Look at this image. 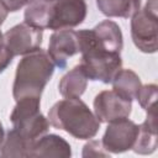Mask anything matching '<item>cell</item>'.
<instances>
[{
	"instance_id": "obj_1",
	"label": "cell",
	"mask_w": 158,
	"mask_h": 158,
	"mask_svg": "<svg viewBox=\"0 0 158 158\" xmlns=\"http://www.w3.org/2000/svg\"><path fill=\"white\" fill-rule=\"evenodd\" d=\"M85 0H35L25 10V22L41 30H64L79 26L86 17Z\"/></svg>"
},
{
	"instance_id": "obj_2",
	"label": "cell",
	"mask_w": 158,
	"mask_h": 158,
	"mask_svg": "<svg viewBox=\"0 0 158 158\" xmlns=\"http://www.w3.org/2000/svg\"><path fill=\"white\" fill-rule=\"evenodd\" d=\"M48 121L54 128L78 139H90L100 130V121L80 98L56 102L48 111Z\"/></svg>"
},
{
	"instance_id": "obj_3",
	"label": "cell",
	"mask_w": 158,
	"mask_h": 158,
	"mask_svg": "<svg viewBox=\"0 0 158 158\" xmlns=\"http://www.w3.org/2000/svg\"><path fill=\"white\" fill-rule=\"evenodd\" d=\"M54 63L43 49L23 56L19 62L12 85V95L17 101L23 98L41 99L42 91L54 73Z\"/></svg>"
},
{
	"instance_id": "obj_4",
	"label": "cell",
	"mask_w": 158,
	"mask_h": 158,
	"mask_svg": "<svg viewBox=\"0 0 158 158\" xmlns=\"http://www.w3.org/2000/svg\"><path fill=\"white\" fill-rule=\"evenodd\" d=\"M81 60L79 63L89 80L109 84L122 67V58L118 53H110L93 43L90 30L77 31Z\"/></svg>"
},
{
	"instance_id": "obj_5",
	"label": "cell",
	"mask_w": 158,
	"mask_h": 158,
	"mask_svg": "<svg viewBox=\"0 0 158 158\" xmlns=\"http://www.w3.org/2000/svg\"><path fill=\"white\" fill-rule=\"evenodd\" d=\"M41 99L23 98L16 101L10 115L14 128L30 141H36L48 132L49 121L40 110Z\"/></svg>"
},
{
	"instance_id": "obj_6",
	"label": "cell",
	"mask_w": 158,
	"mask_h": 158,
	"mask_svg": "<svg viewBox=\"0 0 158 158\" xmlns=\"http://www.w3.org/2000/svg\"><path fill=\"white\" fill-rule=\"evenodd\" d=\"M157 12V0H148L143 9L131 16V37L135 46L143 53H156L158 49Z\"/></svg>"
},
{
	"instance_id": "obj_7",
	"label": "cell",
	"mask_w": 158,
	"mask_h": 158,
	"mask_svg": "<svg viewBox=\"0 0 158 158\" xmlns=\"http://www.w3.org/2000/svg\"><path fill=\"white\" fill-rule=\"evenodd\" d=\"M139 125L128 117L118 118L109 122L101 143L109 153H123L132 149L137 139Z\"/></svg>"
},
{
	"instance_id": "obj_8",
	"label": "cell",
	"mask_w": 158,
	"mask_h": 158,
	"mask_svg": "<svg viewBox=\"0 0 158 158\" xmlns=\"http://www.w3.org/2000/svg\"><path fill=\"white\" fill-rule=\"evenodd\" d=\"M43 30L27 22L19 23L4 33V41L12 56H26L41 48Z\"/></svg>"
},
{
	"instance_id": "obj_9",
	"label": "cell",
	"mask_w": 158,
	"mask_h": 158,
	"mask_svg": "<svg viewBox=\"0 0 158 158\" xmlns=\"http://www.w3.org/2000/svg\"><path fill=\"white\" fill-rule=\"evenodd\" d=\"M132 111V100L112 90H102L94 99V114L101 122L128 117Z\"/></svg>"
},
{
	"instance_id": "obj_10",
	"label": "cell",
	"mask_w": 158,
	"mask_h": 158,
	"mask_svg": "<svg viewBox=\"0 0 158 158\" xmlns=\"http://www.w3.org/2000/svg\"><path fill=\"white\" fill-rule=\"evenodd\" d=\"M47 53L56 67L64 69L67 67L68 59L74 54L80 53L77 31L72 28L54 31L51 35Z\"/></svg>"
},
{
	"instance_id": "obj_11",
	"label": "cell",
	"mask_w": 158,
	"mask_h": 158,
	"mask_svg": "<svg viewBox=\"0 0 158 158\" xmlns=\"http://www.w3.org/2000/svg\"><path fill=\"white\" fill-rule=\"evenodd\" d=\"M91 31V40L95 46L110 53H118L123 47V38L120 26L111 21L104 20L98 23Z\"/></svg>"
},
{
	"instance_id": "obj_12",
	"label": "cell",
	"mask_w": 158,
	"mask_h": 158,
	"mask_svg": "<svg viewBox=\"0 0 158 158\" xmlns=\"http://www.w3.org/2000/svg\"><path fill=\"white\" fill-rule=\"evenodd\" d=\"M72 156L70 144L58 135H43L37 138L31 148L28 158L33 157H58L69 158Z\"/></svg>"
},
{
	"instance_id": "obj_13",
	"label": "cell",
	"mask_w": 158,
	"mask_h": 158,
	"mask_svg": "<svg viewBox=\"0 0 158 158\" xmlns=\"http://www.w3.org/2000/svg\"><path fill=\"white\" fill-rule=\"evenodd\" d=\"M147 117L139 125L133 152L137 154H151L157 148V109L146 111Z\"/></svg>"
},
{
	"instance_id": "obj_14",
	"label": "cell",
	"mask_w": 158,
	"mask_h": 158,
	"mask_svg": "<svg viewBox=\"0 0 158 158\" xmlns=\"http://www.w3.org/2000/svg\"><path fill=\"white\" fill-rule=\"evenodd\" d=\"M88 86V78L80 65H75L65 75L62 77L58 84L59 94L67 99L80 98Z\"/></svg>"
},
{
	"instance_id": "obj_15",
	"label": "cell",
	"mask_w": 158,
	"mask_h": 158,
	"mask_svg": "<svg viewBox=\"0 0 158 158\" xmlns=\"http://www.w3.org/2000/svg\"><path fill=\"white\" fill-rule=\"evenodd\" d=\"M96 6L107 17L128 19L141 7V0H96Z\"/></svg>"
},
{
	"instance_id": "obj_16",
	"label": "cell",
	"mask_w": 158,
	"mask_h": 158,
	"mask_svg": "<svg viewBox=\"0 0 158 158\" xmlns=\"http://www.w3.org/2000/svg\"><path fill=\"white\" fill-rule=\"evenodd\" d=\"M33 141L27 139L15 128L10 130L0 146L1 157H28Z\"/></svg>"
},
{
	"instance_id": "obj_17",
	"label": "cell",
	"mask_w": 158,
	"mask_h": 158,
	"mask_svg": "<svg viewBox=\"0 0 158 158\" xmlns=\"http://www.w3.org/2000/svg\"><path fill=\"white\" fill-rule=\"evenodd\" d=\"M111 84H112V89L115 91H117L118 94H121L131 100L135 99L138 89L142 85L139 77L133 70L122 69V68L115 74Z\"/></svg>"
},
{
	"instance_id": "obj_18",
	"label": "cell",
	"mask_w": 158,
	"mask_h": 158,
	"mask_svg": "<svg viewBox=\"0 0 158 158\" xmlns=\"http://www.w3.org/2000/svg\"><path fill=\"white\" fill-rule=\"evenodd\" d=\"M157 95L158 88L156 84H144L138 89L135 99L144 111L157 109Z\"/></svg>"
},
{
	"instance_id": "obj_19",
	"label": "cell",
	"mask_w": 158,
	"mask_h": 158,
	"mask_svg": "<svg viewBox=\"0 0 158 158\" xmlns=\"http://www.w3.org/2000/svg\"><path fill=\"white\" fill-rule=\"evenodd\" d=\"M83 157H110V153L104 148L101 141L91 139L83 147Z\"/></svg>"
},
{
	"instance_id": "obj_20",
	"label": "cell",
	"mask_w": 158,
	"mask_h": 158,
	"mask_svg": "<svg viewBox=\"0 0 158 158\" xmlns=\"http://www.w3.org/2000/svg\"><path fill=\"white\" fill-rule=\"evenodd\" d=\"M12 53L10 52V49L7 48V46L5 44L4 41V35L0 31V74L10 65V63L12 62Z\"/></svg>"
},
{
	"instance_id": "obj_21",
	"label": "cell",
	"mask_w": 158,
	"mask_h": 158,
	"mask_svg": "<svg viewBox=\"0 0 158 158\" xmlns=\"http://www.w3.org/2000/svg\"><path fill=\"white\" fill-rule=\"evenodd\" d=\"M1 1L5 4L9 12H15V11H19L20 9H22L23 6L30 5L35 0H1Z\"/></svg>"
},
{
	"instance_id": "obj_22",
	"label": "cell",
	"mask_w": 158,
	"mask_h": 158,
	"mask_svg": "<svg viewBox=\"0 0 158 158\" xmlns=\"http://www.w3.org/2000/svg\"><path fill=\"white\" fill-rule=\"evenodd\" d=\"M7 14H9V10H7V7L5 6V4L0 0V26L4 23V21L6 20V17H7Z\"/></svg>"
},
{
	"instance_id": "obj_23",
	"label": "cell",
	"mask_w": 158,
	"mask_h": 158,
	"mask_svg": "<svg viewBox=\"0 0 158 158\" xmlns=\"http://www.w3.org/2000/svg\"><path fill=\"white\" fill-rule=\"evenodd\" d=\"M4 138H5V132H4V127H2V125L0 122V146L4 142Z\"/></svg>"
},
{
	"instance_id": "obj_24",
	"label": "cell",
	"mask_w": 158,
	"mask_h": 158,
	"mask_svg": "<svg viewBox=\"0 0 158 158\" xmlns=\"http://www.w3.org/2000/svg\"><path fill=\"white\" fill-rule=\"evenodd\" d=\"M46 1H52V0H46Z\"/></svg>"
}]
</instances>
